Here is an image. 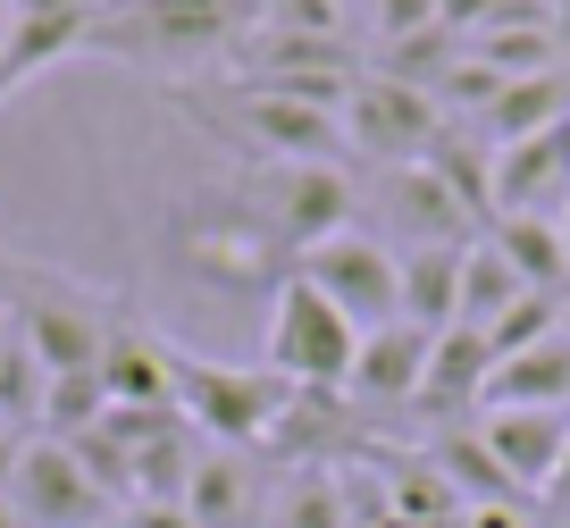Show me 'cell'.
Listing matches in <instances>:
<instances>
[{"label": "cell", "instance_id": "6da1fadb", "mask_svg": "<svg viewBox=\"0 0 570 528\" xmlns=\"http://www.w3.org/2000/svg\"><path fill=\"white\" fill-rule=\"evenodd\" d=\"M294 394L303 387H285L277 370H235V361H210V352H185L168 344V403H177V420L194 428L202 444H268V428L294 411Z\"/></svg>", "mask_w": 570, "mask_h": 528}, {"label": "cell", "instance_id": "7a4b0ae2", "mask_svg": "<svg viewBox=\"0 0 570 528\" xmlns=\"http://www.w3.org/2000/svg\"><path fill=\"white\" fill-rule=\"evenodd\" d=\"M0 294L18 311V335L42 352V370L68 378V370H101V344H109V319L118 302H101L92 285L59 277L42 261H0Z\"/></svg>", "mask_w": 570, "mask_h": 528}, {"label": "cell", "instance_id": "3957f363", "mask_svg": "<svg viewBox=\"0 0 570 528\" xmlns=\"http://www.w3.org/2000/svg\"><path fill=\"white\" fill-rule=\"evenodd\" d=\"M227 194H235V211H244L277 252L285 244L311 252V244H327L336 227H353V176H344V168H311V159H252Z\"/></svg>", "mask_w": 570, "mask_h": 528}, {"label": "cell", "instance_id": "277c9868", "mask_svg": "<svg viewBox=\"0 0 570 528\" xmlns=\"http://www.w3.org/2000/svg\"><path fill=\"white\" fill-rule=\"evenodd\" d=\"M353 352H361V327L303 268H285L277 294H268V370H277L285 387H303V394H344Z\"/></svg>", "mask_w": 570, "mask_h": 528}, {"label": "cell", "instance_id": "5b68a950", "mask_svg": "<svg viewBox=\"0 0 570 528\" xmlns=\"http://www.w3.org/2000/svg\"><path fill=\"white\" fill-rule=\"evenodd\" d=\"M344 143H353L361 159H377V168H411V159L436 151V135H445V109H436V92L403 85V76H361L353 92H344Z\"/></svg>", "mask_w": 570, "mask_h": 528}, {"label": "cell", "instance_id": "8992f818", "mask_svg": "<svg viewBox=\"0 0 570 528\" xmlns=\"http://www.w3.org/2000/svg\"><path fill=\"white\" fill-rule=\"evenodd\" d=\"M227 135L244 143L252 159H311V168H344V159H353L336 109L303 101V92H268V85H235Z\"/></svg>", "mask_w": 570, "mask_h": 528}, {"label": "cell", "instance_id": "52a82bcc", "mask_svg": "<svg viewBox=\"0 0 570 528\" xmlns=\"http://www.w3.org/2000/svg\"><path fill=\"white\" fill-rule=\"evenodd\" d=\"M294 268H303V277L320 285V294L336 302V311L353 319L361 335L386 327V319H403V261H394V252L377 244L370 227H336L327 244L294 252Z\"/></svg>", "mask_w": 570, "mask_h": 528}, {"label": "cell", "instance_id": "ba28073f", "mask_svg": "<svg viewBox=\"0 0 570 528\" xmlns=\"http://www.w3.org/2000/svg\"><path fill=\"white\" fill-rule=\"evenodd\" d=\"M9 503H18L26 528H109L118 520V503L85 478V461H76L68 444H51V437H26L18 478H9Z\"/></svg>", "mask_w": 570, "mask_h": 528}, {"label": "cell", "instance_id": "9c48e42d", "mask_svg": "<svg viewBox=\"0 0 570 528\" xmlns=\"http://www.w3.org/2000/svg\"><path fill=\"white\" fill-rule=\"evenodd\" d=\"M377 244H403V252H420V244H470L479 235V218L462 211V202L445 194V176L428 168V159H411V168H377Z\"/></svg>", "mask_w": 570, "mask_h": 528}, {"label": "cell", "instance_id": "30bf717a", "mask_svg": "<svg viewBox=\"0 0 570 528\" xmlns=\"http://www.w3.org/2000/svg\"><path fill=\"white\" fill-rule=\"evenodd\" d=\"M479 444L495 453V470L512 478L529 503H546L553 470H562V453H570V411H529V403L479 411Z\"/></svg>", "mask_w": 570, "mask_h": 528}, {"label": "cell", "instance_id": "8fae6325", "mask_svg": "<svg viewBox=\"0 0 570 528\" xmlns=\"http://www.w3.org/2000/svg\"><path fill=\"white\" fill-rule=\"evenodd\" d=\"M428 344H436V335L411 327V319H386V327H370V335H361V352H353V378H344V394H353V403H370V411L420 403Z\"/></svg>", "mask_w": 570, "mask_h": 528}, {"label": "cell", "instance_id": "7c38bea8", "mask_svg": "<svg viewBox=\"0 0 570 528\" xmlns=\"http://www.w3.org/2000/svg\"><path fill=\"white\" fill-rule=\"evenodd\" d=\"M101 394L118 411H177L168 403V335H151L135 311L109 319V344H101Z\"/></svg>", "mask_w": 570, "mask_h": 528}, {"label": "cell", "instance_id": "4fadbf2b", "mask_svg": "<svg viewBox=\"0 0 570 528\" xmlns=\"http://www.w3.org/2000/svg\"><path fill=\"white\" fill-rule=\"evenodd\" d=\"M185 520L194 528H252L261 520V470L235 444H202L185 470Z\"/></svg>", "mask_w": 570, "mask_h": 528}, {"label": "cell", "instance_id": "5bb4252c", "mask_svg": "<svg viewBox=\"0 0 570 528\" xmlns=\"http://www.w3.org/2000/svg\"><path fill=\"white\" fill-rule=\"evenodd\" d=\"M487 378H495V344H487V327H445L436 344H428V378H420V403L428 420H453V411H479Z\"/></svg>", "mask_w": 570, "mask_h": 528}, {"label": "cell", "instance_id": "9a60e30c", "mask_svg": "<svg viewBox=\"0 0 570 528\" xmlns=\"http://www.w3.org/2000/svg\"><path fill=\"white\" fill-rule=\"evenodd\" d=\"M503 403H529V411H570V335H546L529 352H503L495 378H487L479 411H503Z\"/></svg>", "mask_w": 570, "mask_h": 528}, {"label": "cell", "instance_id": "2e32d148", "mask_svg": "<svg viewBox=\"0 0 570 528\" xmlns=\"http://www.w3.org/2000/svg\"><path fill=\"white\" fill-rule=\"evenodd\" d=\"M394 261H403V319L445 335L462 319V244H420V252H394Z\"/></svg>", "mask_w": 570, "mask_h": 528}, {"label": "cell", "instance_id": "e0dca14e", "mask_svg": "<svg viewBox=\"0 0 570 528\" xmlns=\"http://www.w3.org/2000/svg\"><path fill=\"white\" fill-rule=\"evenodd\" d=\"M487 235H495V252L520 268V285H537V294H570V252H562V227L537 211H503L487 218Z\"/></svg>", "mask_w": 570, "mask_h": 528}, {"label": "cell", "instance_id": "ac0fdd59", "mask_svg": "<svg viewBox=\"0 0 570 528\" xmlns=\"http://www.w3.org/2000/svg\"><path fill=\"white\" fill-rule=\"evenodd\" d=\"M570 118V76L553 68V76H520V85H503L495 101H487V118H479V135L495 143H529V135H546V126H562Z\"/></svg>", "mask_w": 570, "mask_h": 528}, {"label": "cell", "instance_id": "d6986e66", "mask_svg": "<svg viewBox=\"0 0 570 528\" xmlns=\"http://www.w3.org/2000/svg\"><path fill=\"white\" fill-rule=\"evenodd\" d=\"M428 461H436V478L462 495V511L470 503H520V511H529V495L495 470V453L479 444V428H436V437H428Z\"/></svg>", "mask_w": 570, "mask_h": 528}, {"label": "cell", "instance_id": "ffe728a7", "mask_svg": "<svg viewBox=\"0 0 570 528\" xmlns=\"http://www.w3.org/2000/svg\"><path fill=\"white\" fill-rule=\"evenodd\" d=\"M520 294H537V285H520V268L503 261L495 235L479 227V235L462 244V319H453V327H495V319L512 311Z\"/></svg>", "mask_w": 570, "mask_h": 528}, {"label": "cell", "instance_id": "44dd1931", "mask_svg": "<svg viewBox=\"0 0 570 528\" xmlns=\"http://www.w3.org/2000/svg\"><path fill=\"white\" fill-rule=\"evenodd\" d=\"M42 394H51V370H42V352L9 327L0 335V428H9V437H42Z\"/></svg>", "mask_w": 570, "mask_h": 528}, {"label": "cell", "instance_id": "7402d4cb", "mask_svg": "<svg viewBox=\"0 0 570 528\" xmlns=\"http://www.w3.org/2000/svg\"><path fill=\"white\" fill-rule=\"evenodd\" d=\"M277 528H353L336 470H285V487H277Z\"/></svg>", "mask_w": 570, "mask_h": 528}, {"label": "cell", "instance_id": "603a6c76", "mask_svg": "<svg viewBox=\"0 0 570 528\" xmlns=\"http://www.w3.org/2000/svg\"><path fill=\"white\" fill-rule=\"evenodd\" d=\"M562 311H570V294H520L512 311L487 327V344H495V361L503 352H529V344H546V335H562Z\"/></svg>", "mask_w": 570, "mask_h": 528}, {"label": "cell", "instance_id": "cb8c5ba5", "mask_svg": "<svg viewBox=\"0 0 570 528\" xmlns=\"http://www.w3.org/2000/svg\"><path fill=\"white\" fill-rule=\"evenodd\" d=\"M370 18H377V42H403L436 26V0H370Z\"/></svg>", "mask_w": 570, "mask_h": 528}, {"label": "cell", "instance_id": "d4e9b609", "mask_svg": "<svg viewBox=\"0 0 570 528\" xmlns=\"http://www.w3.org/2000/svg\"><path fill=\"white\" fill-rule=\"evenodd\" d=\"M495 9L503 0H436V26H445V35H487V26H495Z\"/></svg>", "mask_w": 570, "mask_h": 528}, {"label": "cell", "instance_id": "484cf974", "mask_svg": "<svg viewBox=\"0 0 570 528\" xmlns=\"http://www.w3.org/2000/svg\"><path fill=\"white\" fill-rule=\"evenodd\" d=\"M118 528H194V520H185V503H126Z\"/></svg>", "mask_w": 570, "mask_h": 528}, {"label": "cell", "instance_id": "4316f807", "mask_svg": "<svg viewBox=\"0 0 570 528\" xmlns=\"http://www.w3.org/2000/svg\"><path fill=\"white\" fill-rule=\"evenodd\" d=\"M453 528H529V520H520V503H470Z\"/></svg>", "mask_w": 570, "mask_h": 528}, {"label": "cell", "instance_id": "83f0119b", "mask_svg": "<svg viewBox=\"0 0 570 528\" xmlns=\"http://www.w3.org/2000/svg\"><path fill=\"white\" fill-rule=\"evenodd\" d=\"M18 453H26V437H9V428H0V495H9V478H18Z\"/></svg>", "mask_w": 570, "mask_h": 528}, {"label": "cell", "instance_id": "f1b7e54d", "mask_svg": "<svg viewBox=\"0 0 570 528\" xmlns=\"http://www.w3.org/2000/svg\"><path fill=\"white\" fill-rule=\"evenodd\" d=\"M546 511H570V453H562V470H553V487H546Z\"/></svg>", "mask_w": 570, "mask_h": 528}, {"label": "cell", "instance_id": "f546056e", "mask_svg": "<svg viewBox=\"0 0 570 528\" xmlns=\"http://www.w3.org/2000/svg\"><path fill=\"white\" fill-rule=\"evenodd\" d=\"M9 26H18V9H9V0H0V51H9Z\"/></svg>", "mask_w": 570, "mask_h": 528}, {"label": "cell", "instance_id": "4dcf8cb0", "mask_svg": "<svg viewBox=\"0 0 570 528\" xmlns=\"http://www.w3.org/2000/svg\"><path fill=\"white\" fill-rule=\"evenodd\" d=\"M0 528H26V520H18V503H9V495H0Z\"/></svg>", "mask_w": 570, "mask_h": 528}, {"label": "cell", "instance_id": "1f68e13d", "mask_svg": "<svg viewBox=\"0 0 570 528\" xmlns=\"http://www.w3.org/2000/svg\"><path fill=\"white\" fill-rule=\"evenodd\" d=\"M553 227H562V252H570V202H562V211H553Z\"/></svg>", "mask_w": 570, "mask_h": 528}, {"label": "cell", "instance_id": "d6a6232c", "mask_svg": "<svg viewBox=\"0 0 570 528\" xmlns=\"http://www.w3.org/2000/svg\"><path fill=\"white\" fill-rule=\"evenodd\" d=\"M562 335H570V311H562Z\"/></svg>", "mask_w": 570, "mask_h": 528}, {"label": "cell", "instance_id": "836d02e7", "mask_svg": "<svg viewBox=\"0 0 570 528\" xmlns=\"http://www.w3.org/2000/svg\"><path fill=\"white\" fill-rule=\"evenodd\" d=\"M344 9H353V0H344Z\"/></svg>", "mask_w": 570, "mask_h": 528}, {"label": "cell", "instance_id": "e575fe53", "mask_svg": "<svg viewBox=\"0 0 570 528\" xmlns=\"http://www.w3.org/2000/svg\"><path fill=\"white\" fill-rule=\"evenodd\" d=\"M109 528H118V520H109Z\"/></svg>", "mask_w": 570, "mask_h": 528}, {"label": "cell", "instance_id": "d590c367", "mask_svg": "<svg viewBox=\"0 0 570 528\" xmlns=\"http://www.w3.org/2000/svg\"><path fill=\"white\" fill-rule=\"evenodd\" d=\"M0 319H9V311H0Z\"/></svg>", "mask_w": 570, "mask_h": 528}]
</instances>
